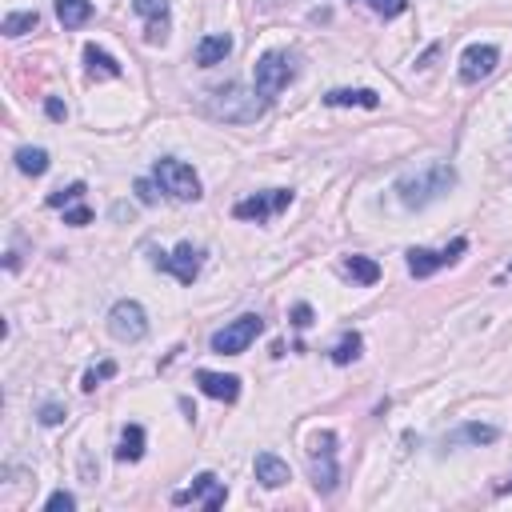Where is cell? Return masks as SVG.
<instances>
[{"instance_id": "obj_25", "label": "cell", "mask_w": 512, "mask_h": 512, "mask_svg": "<svg viewBox=\"0 0 512 512\" xmlns=\"http://www.w3.org/2000/svg\"><path fill=\"white\" fill-rule=\"evenodd\" d=\"M36 24H40V12H8V16L0 20V32L16 40V36H24V32H32Z\"/></svg>"}, {"instance_id": "obj_16", "label": "cell", "mask_w": 512, "mask_h": 512, "mask_svg": "<svg viewBox=\"0 0 512 512\" xmlns=\"http://www.w3.org/2000/svg\"><path fill=\"white\" fill-rule=\"evenodd\" d=\"M232 48H236V40H232L228 32H208V36L196 44V64H200V68H216V64H224V60L232 56Z\"/></svg>"}, {"instance_id": "obj_14", "label": "cell", "mask_w": 512, "mask_h": 512, "mask_svg": "<svg viewBox=\"0 0 512 512\" xmlns=\"http://www.w3.org/2000/svg\"><path fill=\"white\" fill-rule=\"evenodd\" d=\"M132 12L144 16L148 44H168V0H132Z\"/></svg>"}, {"instance_id": "obj_29", "label": "cell", "mask_w": 512, "mask_h": 512, "mask_svg": "<svg viewBox=\"0 0 512 512\" xmlns=\"http://www.w3.org/2000/svg\"><path fill=\"white\" fill-rule=\"evenodd\" d=\"M376 16H384V20H392V16H400V12H408V0H364Z\"/></svg>"}, {"instance_id": "obj_15", "label": "cell", "mask_w": 512, "mask_h": 512, "mask_svg": "<svg viewBox=\"0 0 512 512\" xmlns=\"http://www.w3.org/2000/svg\"><path fill=\"white\" fill-rule=\"evenodd\" d=\"M252 472H256V484L260 488H284L288 480H292V472H288V464L276 456V452H256V460H252Z\"/></svg>"}, {"instance_id": "obj_5", "label": "cell", "mask_w": 512, "mask_h": 512, "mask_svg": "<svg viewBox=\"0 0 512 512\" xmlns=\"http://www.w3.org/2000/svg\"><path fill=\"white\" fill-rule=\"evenodd\" d=\"M308 460H312V488L320 496H332L336 484H340V464H336V432L332 428H320L312 436V448H308Z\"/></svg>"}, {"instance_id": "obj_23", "label": "cell", "mask_w": 512, "mask_h": 512, "mask_svg": "<svg viewBox=\"0 0 512 512\" xmlns=\"http://www.w3.org/2000/svg\"><path fill=\"white\" fill-rule=\"evenodd\" d=\"M48 152L44 148H32V144H24V148H16V168L24 172V176H44L48 172Z\"/></svg>"}, {"instance_id": "obj_9", "label": "cell", "mask_w": 512, "mask_h": 512, "mask_svg": "<svg viewBox=\"0 0 512 512\" xmlns=\"http://www.w3.org/2000/svg\"><path fill=\"white\" fill-rule=\"evenodd\" d=\"M108 332H112V340H120V344L144 340V336H148V312H144V304H140V300H116V304L108 308Z\"/></svg>"}, {"instance_id": "obj_4", "label": "cell", "mask_w": 512, "mask_h": 512, "mask_svg": "<svg viewBox=\"0 0 512 512\" xmlns=\"http://www.w3.org/2000/svg\"><path fill=\"white\" fill-rule=\"evenodd\" d=\"M152 180L160 184L164 196H172V200H180V204L204 196L200 176L192 172V164H184V160H176V156H160V160L152 164Z\"/></svg>"}, {"instance_id": "obj_34", "label": "cell", "mask_w": 512, "mask_h": 512, "mask_svg": "<svg viewBox=\"0 0 512 512\" xmlns=\"http://www.w3.org/2000/svg\"><path fill=\"white\" fill-rule=\"evenodd\" d=\"M44 112H48V120H56V124H60V120L68 116V108H64V104H60L56 96H48V100H44Z\"/></svg>"}, {"instance_id": "obj_13", "label": "cell", "mask_w": 512, "mask_h": 512, "mask_svg": "<svg viewBox=\"0 0 512 512\" xmlns=\"http://www.w3.org/2000/svg\"><path fill=\"white\" fill-rule=\"evenodd\" d=\"M192 380H196V388H200L204 396H212V400H224V404H236V400H240V376H232V372L196 368Z\"/></svg>"}, {"instance_id": "obj_6", "label": "cell", "mask_w": 512, "mask_h": 512, "mask_svg": "<svg viewBox=\"0 0 512 512\" xmlns=\"http://www.w3.org/2000/svg\"><path fill=\"white\" fill-rule=\"evenodd\" d=\"M260 332H264V320H260L256 312H244V316L228 320L224 328H216V332L208 336V348H212L216 356H240Z\"/></svg>"}, {"instance_id": "obj_31", "label": "cell", "mask_w": 512, "mask_h": 512, "mask_svg": "<svg viewBox=\"0 0 512 512\" xmlns=\"http://www.w3.org/2000/svg\"><path fill=\"white\" fill-rule=\"evenodd\" d=\"M44 508H48V512H60V508H64V512H72V508H76V496H72V492H64V488H56V492L44 500Z\"/></svg>"}, {"instance_id": "obj_1", "label": "cell", "mask_w": 512, "mask_h": 512, "mask_svg": "<svg viewBox=\"0 0 512 512\" xmlns=\"http://www.w3.org/2000/svg\"><path fill=\"white\" fill-rule=\"evenodd\" d=\"M456 180H460V176H456V168H452L448 160H428V164H420V168L396 176L392 192H396V200H400L404 208L420 212V208L444 200V196L456 188Z\"/></svg>"}, {"instance_id": "obj_8", "label": "cell", "mask_w": 512, "mask_h": 512, "mask_svg": "<svg viewBox=\"0 0 512 512\" xmlns=\"http://www.w3.org/2000/svg\"><path fill=\"white\" fill-rule=\"evenodd\" d=\"M148 260H152V268H156V272H168V276H176L180 284H192V280L200 276L204 252H200L192 240H184L176 252H160V248H152V252H148Z\"/></svg>"}, {"instance_id": "obj_11", "label": "cell", "mask_w": 512, "mask_h": 512, "mask_svg": "<svg viewBox=\"0 0 512 512\" xmlns=\"http://www.w3.org/2000/svg\"><path fill=\"white\" fill-rule=\"evenodd\" d=\"M224 500H228V488H224V480L216 472H196L188 488L172 492V504H200L204 512H220Z\"/></svg>"}, {"instance_id": "obj_27", "label": "cell", "mask_w": 512, "mask_h": 512, "mask_svg": "<svg viewBox=\"0 0 512 512\" xmlns=\"http://www.w3.org/2000/svg\"><path fill=\"white\" fill-rule=\"evenodd\" d=\"M112 376H116V360H100L96 368H88V372H84L80 388H84V392H96V384H100V380H112Z\"/></svg>"}, {"instance_id": "obj_26", "label": "cell", "mask_w": 512, "mask_h": 512, "mask_svg": "<svg viewBox=\"0 0 512 512\" xmlns=\"http://www.w3.org/2000/svg\"><path fill=\"white\" fill-rule=\"evenodd\" d=\"M76 200H84V180H72L68 188H56V192H48V208H68V204H76Z\"/></svg>"}, {"instance_id": "obj_33", "label": "cell", "mask_w": 512, "mask_h": 512, "mask_svg": "<svg viewBox=\"0 0 512 512\" xmlns=\"http://www.w3.org/2000/svg\"><path fill=\"white\" fill-rule=\"evenodd\" d=\"M292 324H296V328H308V324H312V308H308L304 300L292 304Z\"/></svg>"}, {"instance_id": "obj_20", "label": "cell", "mask_w": 512, "mask_h": 512, "mask_svg": "<svg viewBox=\"0 0 512 512\" xmlns=\"http://www.w3.org/2000/svg\"><path fill=\"white\" fill-rule=\"evenodd\" d=\"M144 456V424H124V432H120V444H116V460L120 464H136Z\"/></svg>"}, {"instance_id": "obj_18", "label": "cell", "mask_w": 512, "mask_h": 512, "mask_svg": "<svg viewBox=\"0 0 512 512\" xmlns=\"http://www.w3.org/2000/svg\"><path fill=\"white\" fill-rule=\"evenodd\" d=\"M84 72H88L92 80H120V76H124V68L116 64V56H108V52L96 48V44H84Z\"/></svg>"}, {"instance_id": "obj_7", "label": "cell", "mask_w": 512, "mask_h": 512, "mask_svg": "<svg viewBox=\"0 0 512 512\" xmlns=\"http://www.w3.org/2000/svg\"><path fill=\"white\" fill-rule=\"evenodd\" d=\"M464 252H468V240L456 236L448 248H408V252H404V264H408V272H412L416 280H428V276H436L440 268H452Z\"/></svg>"}, {"instance_id": "obj_35", "label": "cell", "mask_w": 512, "mask_h": 512, "mask_svg": "<svg viewBox=\"0 0 512 512\" xmlns=\"http://www.w3.org/2000/svg\"><path fill=\"white\" fill-rule=\"evenodd\" d=\"M256 4H260V8H264V12H276V8H280V4H284V0H256Z\"/></svg>"}, {"instance_id": "obj_17", "label": "cell", "mask_w": 512, "mask_h": 512, "mask_svg": "<svg viewBox=\"0 0 512 512\" xmlns=\"http://www.w3.org/2000/svg\"><path fill=\"white\" fill-rule=\"evenodd\" d=\"M492 440H500V428H496V424L468 420V424H460V428H452V432L444 436V448H460V444H492Z\"/></svg>"}, {"instance_id": "obj_3", "label": "cell", "mask_w": 512, "mask_h": 512, "mask_svg": "<svg viewBox=\"0 0 512 512\" xmlns=\"http://www.w3.org/2000/svg\"><path fill=\"white\" fill-rule=\"evenodd\" d=\"M296 72H300V56L292 52V48H268L256 64H252V80H256V92L260 96H276V92H284L292 80H296Z\"/></svg>"}, {"instance_id": "obj_24", "label": "cell", "mask_w": 512, "mask_h": 512, "mask_svg": "<svg viewBox=\"0 0 512 512\" xmlns=\"http://www.w3.org/2000/svg\"><path fill=\"white\" fill-rule=\"evenodd\" d=\"M360 348H364V336H360V332H344V336L328 348V360H332V364H352V360H360Z\"/></svg>"}, {"instance_id": "obj_22", "label": "cell", "mask_w": 512, "mask_h": 512, "mask_svg": "<svg viewBox=\"0 0 512 512\" xmlns=\"http://www.w3.org/2000/svg\"><path fill=\"white\" fill-rule=\"evenodd\" d=\"M56 20L64 28H80L92 20V0H56Z\"/></svg>"}, {"instance_id": "obj_10", "label": "cell", "mask_w": 512, "mask_h": 512, "mask_svg": "<svg viewBox=\"0 0 512 512\" xmlns=\"http://www.w3.org/2000/svg\"><path fill=\"white\" fill-rule=\"evenodd\" d=\"M292 204V188H268V192H252L244 200L232 204V216L236 220H252V224H264L272 220L276 212H284Z\"/></svg>"}, {"instance_id": "obj_30", "label": "cell", "mask_w": 512, "mask_h": 512, "mask_svg": "<svg viewBox=\"0 0 512 512\" xmlns=\"http://www.w3.org/2000/svg\"><path fill=\"white\" fill-rule=\"evenodd\" d=\"M64 224H72V228H84V224H92V208H88L84 200H76L72 208H64Z\"/></svg>"}, {"instance_id": "obj_28", "label": "cell", "mask_w": 512, "mask_h": 512, "mask_svg": "<svg viewBox=\"0 0 512 512\" xmlns=\"http://www.w3.org/2000/svg\"><path fill=\"white\" fill-rule=\"evenodd\" d=\"M36 420H40L44 428H56V424H64V420H68V408H64V404H56V400H44V404L36 408Z\"/></svg>"}, {"instance_id": "obj_19", "label": "cell", "mask_w": 512, "mask_h": 512, "mask_svg": "<svg viewBox=\"0 0 512 512\" xmlns=\"http://www.w3.org/2000/svg\"><path fill=\"white\" fill-rule=\"evenodd\" d=\"M324 104L328 108H380V96L372 92V88H332V92H324Z\"/></svg>"}, {"instance_id": "obj_2", "label": "cell", "mask_w": 512, "mask_h": 512, "mask_svg": "<svg viewBox=\"0 0 512 512\" xmlns=\"http://www.w3.org/2000/svg\"><path fill=\"white\" fill-rule=\"evenodd\" d=\"M208 112L216 120H228V124H252L268 112V96H260L248 84H224V88H212Z\"/></svg>"}, {"instance_id": "obj_32", "label": "cell", "mask_w": 512, "mask_h": 512, "mask_svg": "<svg viewBox=\"0 0 512 512\" xmlns=\"http://www.w3.org/2000/svg\"><path fill=\"white\" fill-rule=\"evenodd\" d=\"M156 188H160L156 180H144V176H140V180H136V200H140V204H156V200H160Z\"/></svg>"}, {"instance_id": "obj_12", "label": "cell", "mask_w": 512, "mask_h": 512, "mask_svg": "<svg viewBox=\"0 0 512 512\" xmlns=\"http://www.w3.org/2000/svg\"><path fill=\"white\" fill-rule=\"evenodd\" d=\"M500 64V48L496 44H468L460 52V84H480L484 76H492Z\"/></svg>"}, {"instance_id": "obj_21", "label": "cell", "mask_w": 512, "mask_h": 512, "mask_svg": "<svg viewBox=\"0 0 512 512\" xmlns=\"http://www.w3.org/2000/svg\"><path fill=\"white\" fill-rule=\"evenodd\" d=\"M344 276H352L356 284H376L380 280V264L372 260V256H360V252H352V256H344Z\"/></svg>"}]
</instances>
